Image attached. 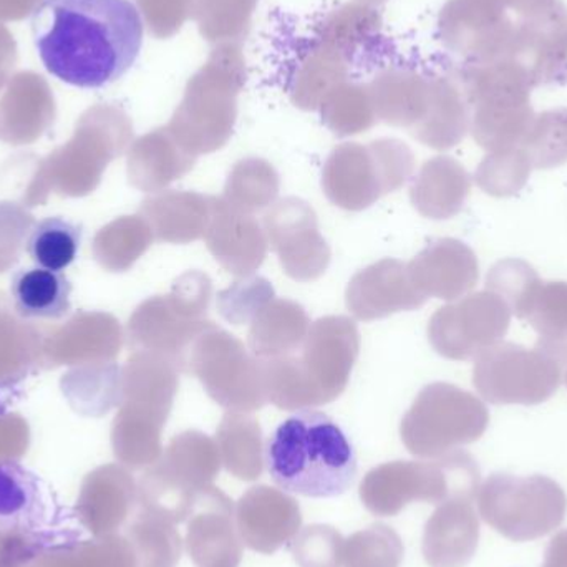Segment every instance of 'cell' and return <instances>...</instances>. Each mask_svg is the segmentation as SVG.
<instances>
[{"mask_svg":"<svg viewBox=\"0 0 567 567\" xmlns=\"http://www.w3.org/2000/svg\"><path fill=\"white\" fill-rule=\"evenodd\" d=\"M262 228L269 248L278 255L290 279L312 282L326 275L332 252L309 203L296 196L279 199L266 213Z\"/></svg>","mask_w":567,"mask_h":567,"instance_id":"cell-14","label":"cell"},{"mask_svg":"<svg viewBox=\"0 0 567 567\" xmlns=\"http://www.w3.org/2000/svg\"><path fill=\"white\" fill-rule=\"evenodd\" d=\"M206 248L223 269L238 278L255 275L268 256V238L255 215L238 212L213 196Z\"/></svg>","mask_w":567,"mask_h":567,"instance_id":"cell-18","label":"cell"},{"mask_svg":"<svg viewBox=\"0 0 567 567\" xmlns=\"http://www.w3.org/2000/svg\"><path fill=\"white\" fill-rule=\"evenodd\" d=\"M542 567H567V529L553 536Z\"/></svg>","mask_w":567,"mask_h":567,"instance_id":"cell-39","label":"cell"},{"mask_svg":"<svg viewBox=\"0 0 567 567\" xmlns=\"http://www.w3.org/2000/svg\"><path fill=\"white\" fill-rule=\"evenodd\" d=\"M213 282L202 271L179 276L165 296L150 297L128 322L130 346L135 352L158 353L188 372L193 343L216 326L208 319Z\"/></svg>","mask_w":567,"mask_h":567,"instance_id":"cell-6","label":"cell"},{"mask_svg":"<svg viewBox=\"0 0 567 567\" xmlns=\"http://www.w3.org/2000/svg\"><path fill=\"white\" fill-rule=\"evenodd\" d=\"M478 509L486 525L509 542H535L565 522L567 496L548 476L495 473L480 486Z\"/></svg>","mask_w":567,"mask_h":567,"instance_id":"cell-9","label":"cell"},{"mask_svg":"<svg viewBox=\"0 0 567 567\" xmlns=\"http://www.w3.org/2000/svg\"><path fill=\"white\" fill-rule=\"evenodd\" d=\"M555 355L558 357L561 365H565V379L567 383V343H565L561 349L556 350Z\"/></svg>","mask_w":567,"mask_h":567,"instance_id":"cell-40","label":"cell"},{"mask_svg":"<svg viewBox=\"0 0 567 567\" xmlns=\"http://www.w3.org/2000/svg\"><path fill=\"white\" fill-rule=\"evenodd\" d=\"M82 228L69 219L45 218L37 223L27 239V255L39 268L63 271L75 261Z\"/></svg>","mask_w":567,"mask_h":567,"instance_id":"cell-30","label":"cell"},{"mask_svg":"<svg viewBox=\"0 0 567 567\" xmlns=\"http://www.w3.org/2000/svg\"><path fill=\"white\" fill-rule=\"evenodd\" d=\"M413 169L415 156L405 143H343L323 165L322 189L332 205L346 212H363L382 196L402 188L412 178Z\"/></svg>","mask_w":567,"mask_h":567,"instance_id":"cell-7","label":"cell"},{"mask_svg":"<svg viewBox=\"0 0 567 567\" xmlns=\"http://www.w3.org/2000/svg\"><path fill=\"white\" fill-rule=\"evenodd\" d=\"M153 241L155 236L143 216H125L96 236V261L109 271H126L152 248Z\"/></svg>","mask_w":567,"mask_h":567,"instance_id":"cell-29","label":"cell"},{"mask_svg":"<svg viewBox=\"0 0 567 567\" xmlns=\"http://www.w3.org/2000/svg\"><path fill=\"white\" fill-rule=\"evenodd\" d=\"M196 156L186 152L168 132H155L130 153L128 179L140 192H165L195 168Z\"/></svg>","mask_w":567,"mask_h":567,"instance_id":"cell-24","label":"cell"},{"mask_svg":"<svg viewBox=\"0 0 567 567\" xmlns=\"http://www.w3.org/2000/svg\"><path fill=\"white\" fill-rule=\"evenodd\" d=\"M59 506L35 473L17 462H0V533L43 536Z\"/></svg>","mask_w":567,"mask_h":567,"instance_id":"cell-20","label":"cell"},{"mask_svg":"<svg viewBox=\"0 0 567 567\" xmlns=\"http://www.w3.org/2000/svg\"><path fill=\"white\" fill-rule=\"evenodd\" d=\"M226 472L243 482H256L265 472V442L258 419L251 413L228 412L216 432Z\"/></svg>","mask_w":567,"mask_h":567,"instance_id":"cell-27","label":"cell"},{"mask_svg":"<svg viewBox=\"0 0 567 567\" xmlns=\"http://www.w3.org/2000/svg\"><path fill=\"white\" fill-rule=\"evenodd\" d=\"M472 192V176L452 156H435L420 168L410 186L413 208L429 219L443 221L462 212Z\"/></svg>","mask_w":567,"mask_h":567,"instance_id":"cell-23","label":"cell"},{"mask_svg":"<svg viewBox=\"0 0 567 567\" xmlns=\"http://www.w3.org/2000/svg\"><path fill=\"white\" fill-rule=\"evenodd\" d=\"M279 189L281 179L271 163L246 158L229 173L221 199L238 212L256 215L275 205Z\"/></svg>","mask_w":567,"mask_h":567,"instance_id":"cell-28","label":"cell"},{"mask_svg":"<svg viewBox=\"0 0 567 567\" xmlns=\"http://www.w3.org/2000/svg\"><path fill=\"white\" fill-rule=\"evenodd\" d=\"M212 209L213 196L169 189L146 198L140 216L148 223L156 241L189 245L205 238Z\"/></svg>","mask_w":567,"mask_h":567,"instance_id":"cell-22","label":"cell"},{"mask_svg":"<svg viewBox=\"0 0 567 567\" xmlns=\"http://www.w3.org/2000/svg\"><path fill=\"white\" fill-rule=\"evenodd\" d=\"M188 373L228 412H258L269 403L261 362L221 327L213 326L193 343Z\"/></svg>","mask_w":567,"mask_h":567,"instance_id":"cell-11","label":"cell"},{"mask_svg":"<svg viewBox=\"0 0 567 567\" xmlns=\"http://www.w3.org/2000/svg\"><path fill=\"white\" fill-rule=\"evenodd\" d=\"M485 403L452 383L426 385L400 425L403 445L419 458H440L478 442L488 429Z\"/></svg>","mask_w":567,"mask_h":567,"instance_id":"cell-8","label":"cell"},{"mask_svg":"<svg viewBox=\"0 0 567 567\" xmlns=\"http://www.w3.org/2000/svg\"><path fill=\"white\" fill-rule=\"evenodd\" d=\"M249 326V349L256 359L266 360L296 353L309 333L310 319L300 303L275 297Z\"/></svg>","mask_w":567,"mask_h":567,"instance_id":"cell-25","label":"cell"},{"mask_svg":"<svg viewBox=\"0 0 567 567\" xmlns=\"http://www.w3.org/2000/svg\"><path fill=\"white\" fill-rule=\"evenodd\" d=\"M265 456L276 485L306 498H337L355 483V450L322 412L302 410L282 422L269 436Z\"/></svg>","mask_w":567,"mask_h":567,"instance_id":"cell-2","label":"cell"},{"mask_svg":"<svg viewBox=\"0 0 567 567\" xmlns=\"http://www.w3.org/2000/svg\"><path fill=\"white\" fill-rule=\"evenodd\" d=\"M72 284L50 269H19L10 279V297L17 316L27 320H60L72 309Z\"/></svg>","mask_w":567,"mask_h":567,"instance_id":"cell-26","label":"cell"},{"mask_svg":"<svg viewBox=\"0 0 567 567\" xmlns=\"http://www.w3.org/2000/svg\"><path fill=\"white\" fill-rule=\"evenodd\" d=\"M542 337L543 349L555 353L567 343V282H543L522 317Z\"/></svg>","mask_w":567,"mask_h":567,"instance_id":"cell-31","label":"cell"},{"mask_svg":"<svg viewBox=\"0 0 567 567\" xmlns=\"http://www.w3.org/2000/svg\"><path fill=\"white\" fill-rule=\"evenodd\" d=\"M179 373L172 360L143 350L126 362L122 410L113 426L116 455L126 465L142 468L162 458V433L178 393Z\"/></svg>","mask_w":567,"mask_h":567,"instance_id":"cell-4","label":"cell"},{"mask_svg":"<svg viewBox=\"0 0 567 567\" xmlns=\"http://www.w3.org/2000/svg\"><path fill=\"white\" fill-rule=\"evenodd\" d=\"M426 297L416 289L409 266L399 259H382L350 279L346 290L347 309L363 322L385 319L425 306Z\"/></svg>","mask_w":567,"mask_h":567,"instance_id":"cell-17","label":"cell"},{"mask_svg":"<svg viewBox=\"0 0 567 567\" xmlns=\"http://www.w3.org/2000/svg\"><path fill=\"white\" fill-rule=\"evenodd\" d=\"M140 567H176L182 561L183 542L175 523L155 513L145 516L133 526Z\"/></svg>","mask_w":567,"mask_h":567,"instance_id":"cell-34","label":"cell"},{"mask_svg":"<svg viewBox=\"0 0 567 567\" xmlns=\"http://www.w3.org/2000/svg\"><path fill=\"white\" fill-rule=\"evenodd\" d=\"M480 542V522L472 502L452 499L433 512L423 529L422 553L430 567L470 565Z\"/></svg>","mask_w":567,"mask_h":567,"instance_id":"cell-21","label":"cell"},{"mask_svg":"<svg viewBox=\"0 0 567 567\" xmlns=\"http://www.w3.org/2000/svg\"><path fill=\"white\" fill-rule=\"evenodd\" d=\"M293 559L299 567H340L343 563L346 539L329 525L300 528L292 539Z\"/></svg>","mask_w":567,"mask_h":567,"instance_id":"cell-38","label":"cell"},{"mask_svg":"<svg viewBox=\"0 0 567 567\" xmlns=\"http://www.w3.org/2000/svg\"><path fill=\"white\" fill-rule=\"evenodd\" d=\"M216 440L198 430H186L169 442L162 458L145 473L142 482L146 512L172 523L188 519L196 495L213 486L221 472Z\"/></svg>","mask_w":567,"mask_h":567,"instance_id":"cell-10","label":"cell"},{"mask_svg":"<svg viewBox=\"0 0 567 567\" xmlns=\"http://www.w3.org/2000/svg\"><path fill=\"white\" fill-rule=\"evenodd\" d=\"M30 32L47 72L79 89H102L132 69L145 29L132 0H42Z\"/></svg>","mask_w":567,"mask_h":567,"instance_id":"cell-1","label":"cell"},{"mask_svg":"<svg viewBox=\"0 0 567 567\" xmlns=\"http://www.w3.org/2000/svg\"><path fill=\"white\" fill-rule=\"evenodd\" d=\"M186 551L196 567H239L243 539L235 518V503L216 486L198 492L188 516Z\"/></svg>","mask_w":567,"mask_h":567,"instance_id":"cell-15","label":"cell"},{"mask_svg":"<svg viewBox=\"0 0 567 567\" xmlns=\"http://www.w3.org/2000/svg\"><path fill=\"white\" fill-rule=\"evenodd\" d=\"M405 556L402 538L383 523L353 533L343 545V567H400Z\"/></svg>","mask_w":567,"mask_h":567,"instance_id":"cell-33","label":"cell"},{"mask_svg":"<svg viewBox=\"0 0 567 567\" xmlns=\"http://www.w3.org/2000/svg\"><path fill=\"white\" fill-rule=\"evenodd\" d=\"M480 480L475 458L455 450L430 462H390L375 466L360 485V499L372 515L392 518L412 503L473 502L478 495Z\"/></svg>","mask_w":567,"mask_h":567,"instance_id":"cell-5","label":"cell"},{"mask_svg":"<svg viewBox=\"0 0 567 567\" xmlns=\"http://www.w3.org/2000/svg\"><path fill=\"white\" fill-rule=\"evenodd\" d=\"M275 297V287L268 279L246 276L218 293V310L226 322L245 326Z\"/></svg>","mask_w":567,"mask_h":567,"instance_id":"cell-36","label":"cell"},{"mask_svg":"<svg viewBox=\"0 0 567 567\" xmlns=\"http://www.w3.org/2000/svg\"><path fill=\"white\" fill-rule=\"evenodd\" d=\"M542 279L535 269L522 259L496 262L486 278V289L498 293L508 303L512 313L522 319L526 306L538 289Z\"/></svg>","mask_w":567,"mask_h":567,"instance_id":"cell-37","label":"cell"},{"mask_svg":"<svg viewBox=\"0 0 567 567\" xmlns=\"http://www.w3.org/2000/svg\"><path fill=\"white\" fill-rule=\"evenodd\" d=\"M563 365L549 350L499 342L476 357L473 385L493 405H539L558 392Z\"/></svg>","mask_w":567,"mask_h":567,"instance_id":"cell-12","label":"cell"},{"mask_svg":"<svg viewBox=\"0 0 567 567\" xmlns=\"http://www.w3.org/2000/svg\"><path fill=\"white\" fill-rule=\"evenodd\" d=\"M518 148L533 169L556 168L567 163V110H551L533 118Z\"/></svg>","mask_w":567,"mask_h":567,"instance_id":"cell-32","label":"cell"},{"mask_svg":"<svg viewBox=\"0 0 567 567\" xmlns=\"http://www.w3.org/2000/svg\"><path fill=\"white\" fill-rule=\"evenodd\" d=\"M406 266L412 282L426 299L436 297L452 302L478 284V258L458 239H436Z\"/></svg>","mask_w":567,"mask_h":567,"instance_id":"cell-19","label":"cell"},{"mask_svg":"<svg viewBox=\"0 0 567 567\" xmlns=\"http://www.w3.org/2000/svg\"><path fill=\"white\" fill-rule=\"evenodd\" d=\"M508 303L492 290L470 293L440 307L429 323V340L450 360H470L503 342L512 323Z\"/></svg>","mask_w":567,"mask_h":567,"instance_id":"cell-13","label":"cell"},{"mask_svg":"<svg viewBox=\"0 0 567 567\" xmlns=\"http://www.w3.org/2000/svg\"><path fill=\"white\" fill-rule=\"evenodd\" d=\"M243 545L261 555H275L302 528L299 503L268 485L249 488L235 506Z\"/></svg>","mask_w":567,"mask_h":567,"instance_id":"cell-16","label":"cell"},{"mask_svg":"<svg viewBox=\"0 0 567 567\" xmlns=\"http://www.w3.org/2000/svg\"><path fill=\"white\" fill-rule=\"evenodd\" d=\"M533 166L522 148L489 152L475 173L476 185L496 198L518 195L532 175Z\"/></svg>","mask_w":567,"mask_h":567,"instance_id":"cell-35","label":"cell"},{"mask_svg":"<svg viewBox=\"0 0 567 567\" xmlns=\"http://www.w3.org/2000/svg\"><path fill=\"white\" fill-rule=\"evenodd\" d=\"M359 352L360 333L353 319L316 320L296 353L259 360L268 402L286 412L332 403L347 389Z\"/></svg>","mask_w":567,"mask_h":567,"instance_id":"cell-3","label":"cell"}]
</instances>
